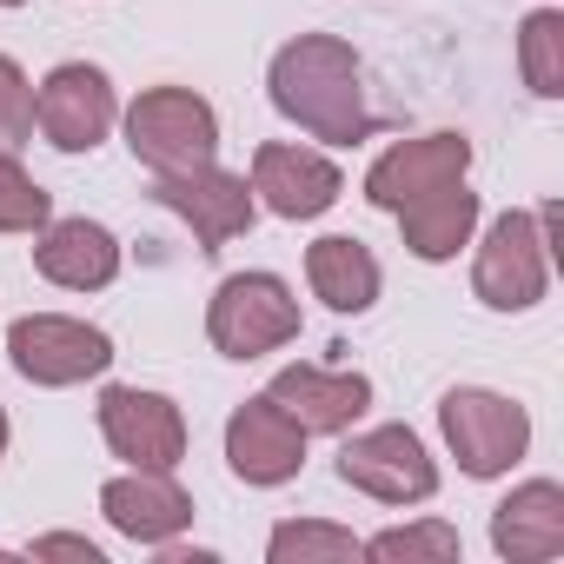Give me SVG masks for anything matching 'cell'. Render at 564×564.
<instances>
[{
  "label": "cell",
  "mask_w": 564,
  "mask_h": 564,
  "mask_svg": "<svg viewBox=\"0 0 564 564\" xmlns=\"http://www.w3.org/2000/svg\"><path fill=\"white\" fill-rule=\"evenodd\" d=\"M438 432H445V452L458 458V471L478 485L505 478L531 452V412L491 386H452L438 399Z\"/></svg>",
  "instance_id": "5"
},
{
  "label": "cell",
  "mask_w": 564,
  "mask_h": 564,
  "mask_svg": "<svg viewBox=\"0 0 564 564\" xmlns=\"http://www.w3.org/2000/svg\"><path fill=\"white\" fill-rule=\"evenodd\" d=\"M392 219H399V232H405V252H412V259L445 265V259H458V252L478 239L485 206H478V193H471L465 180H452V186H432L425 199L399 206Z\"/></svg>",
  "instance_id": "19"
},
{
  "label": "cell",
  "mask_w": 564,
  "mask_h": 564,
  "mask_svg": "<svg viewBox=\"0 0 564 564\" xmlns=\"http://www.w3.org/2000/svg\"><path fill=\"white\" fill-rule=\"evenodd\" d=\"M518 74L538 100H564V14L538 8L518 28Z\"/></svg>",
  "instance_id": "22"
},
{
  "label": "cell",
  "mask_w": 564,
  "mask_h": 564,
  "mask_svg": "<svg viewBox=\"0 0 564 564\" xmlns=\"http://www.w3.org/2000/svg\"><path fill=\"white\" fill-rule=\"evenodd\" d=\"M551 259H557V199L544 206H511L485 226L471 252V293L491 313H531L551 293Z\"/></svg>",
  "instance_id": "2"
},
{
  "label": "cell",
  "mask_w": 564,
  "mask_h": 564,
  "mask_svg": "<svg viewBox=\"0 0 564 564\" xmlns=\"http://www.w3.org/2000/svg\"><path fill=\"white\" fill-rule=\"evenodd\" d=\"M127 153L160 180V173H186V166H206L219 153V113L206 94L193 87H147L127 113Z\"/></svg>",
  "instance_id": "4"
},
{
  "label": "cell",
  "mask_w": 564,
  "mask_h": 564,
  "mask_svg": "<svg viewBox=\"0 0 564 564\" xmlns=\"http://www.w3.org/2000/svg\"><path fill=\"white\" fill-rule=\"evenodd\" d=\"M0 8H28V0H0Z\"/></svg>",
  "instance_id": "27"
},
{
  "label": "cell",
  "mask_w": 564,
  "mask_h": 564,
  "mask_svg": "<svg viewBox=\"0 0 564 564\" xmlns=\"http://www.w3.org/2000/svg\"><path fill=\"white\" fill-rule=\"evenodd\" d=\"M359 538L326 518H279L265 538V564H352Z\"/></svg>",
  "instance_id": "20"
},
{
  "label": "cell",
  "mask_w": 564,
  "mask_h": 564,
  "mask_svg": "<svg viewBox=\"0 0 564 564\" xmlns=\"http://www.w3.org/2000/svg\"><path fill=\"white\" fill-rule=\"evenodd\" d=\"M100 438L133 471H180V458H186V412L166 392L107 386L100 392Z\"/></svg>",
  "instance_id": "11"
},
{
  "label": "cell",
  "mask_w": 564,
  "mask_h": 564,
  "mask_svg": "<svg viewBox=\"0 0 564 564\" xmlns=\"http://www.w3.org/2000/svg\"><path fill=\"white\" fill-rule=\"evenodd\" d=\"M54 219V193L21 166V153H0V232H41Z\"/></svg>",
  "instance_id": "23"
},
{
  "label": "cell",
  "mask_w": 564,
  "mask_h": 564,
  "mask_svg": "<svg viewBox=\"0 0 564 564\" xmlns=\"http://www.w3.org/2000/svg\"><path fill=\"white\" fill-rule=\"evenodd\" d=\"M100 518L127 538V544H147V551H160V544H173L186 524H193V498H186V485L173 478V471H120V478H107L100 485Z\"/></svg>",
  "instance_id": "15"
},
{
  "label": "cell",
  "mask_w": 564,
  "mask_h": 564,
  "mask_svg": "<svg viewBox=\"0 0 564 564\" xmlns=\"http://www.w3.org/2000/svg\"><path fill=\"white\" fill-rule=\"evenodd\" d=\"M246 186H252V199H259L272 219H293V226H300V219H319V213L339 206L346 173H339V160L319 153V147L265 140V147H252V173H246Z\"/></svg>",
  "instance_id": "9"
},
{
  "label": "cell",
  "mask_w": 564,
  "mask_h": 564,
  "mask_svg": "<svg viewBox=\"0 0 564 564\" xmlns=\"http://www.w3.org/2000/svg\"><path fill=\"white\" fill-rule=\"evenodd\" d=\"M339 478L372 505H425L438 491V458L412 425H366V432H346Z\"/></svg>",
  "instance_id": "7"
},
{
  "label": "cell",
  "mask_w": 564,
  "mask_h": 564,
  "mask_svg": "<svg viewBox=\"0 0 564 564\" xmlns=\"http://www.w3.org/2000/svg\"><path fill=\"white\" fill-rule=\"evenodd\" d=\"M491 551L505 564H551L564 557V485L524 478L491 505Z\"/></svg>",
  "instance_id": "17"
},
{
  "label": "cell",
  "mask_w": 564,
  "mask_h": 564,
  "mask_svg": "<svg viewBox=\"0 0 564 564\" xmlns=\"http://www.w3.org/2000/svg\"><path fill=\"white\" fill-rule=\"evenodd\" d=\"M28 557H74V564H107V551H100L94 538H80V531H47V538H34V544H28Z\"/></svg>",
  "instance_id": "25"
},
{
  "label": "cell",
  "mask_w": 564,
  "mask_h": 564,
  "mask_svg": "<svg viewBox=\"0 0 564 564\" xmlns=\"http://www.w3.org/2000/svg\"><path fill=\"white\" fill-rule=\"evenodd\" d=\"M300 326H306L300 293L279 272H226L206 300V339L219 359H239V366L293 346Z\"/></svg>",
  "instance_id": "3"
},
{
  "label": "cell",
  "mask_w": 564,
  "mask_h": 564,
  "mask_svg": "<svg viewBox=\"0 0 564 564\" xmlns=\"http://www.w3.org/2000/svg\"><path fill=\"white\" fill-rule=\"evenodd\" d=\"M306 286H313V300H319L326 313L359 319V313H372L379 293H386V265H379V252H372L366 239L326 232V239L306 246Z\"/></svg>",
  "instance_id": "18"
},
{
  "label": "cell",
  "mask_w": 564,
  "mask_h": 564,
  "mask_svg": "<svg viewBox=\"0 0 564 564\" xmlns=\"http://www.w3.org/2000/svg\"><path fill=\"white\" fill-rule=\"evenodd\" d=\"M34 127L54 153H94L120 127V94H113L107 67H94V61L47 67V80L34 87Z\"/></svg>",
  "instance_id": "8"
},
{
  "label": "cell",
  "mask_w": 564,
  "mask_h": 564,
  "mask_svg": "<svg viewBox=\"0 0 564 564\" xmlns=\"http://www.w3.org/2000/svg\"><path fill=\"white\" fill-rule=\"evenodd\" d=\"M265 399L306 438H346L372 412V379L366 372H333V366H279Z\"/></svg>",
  "instance_id": "13"
},
{
  "label": "cell",
  "mask_w": 564,
  "mask_h": 564,
  "mask_svg": "<svg viewBox=\"0 0 564 564\" xmlns=\"http://www.w3.org/2000/svg\"><path fill=\"white\" fill-rule=\"evenodd\" d=\"M8 366L41 392H67L113 366V339L74 313H21L8 326Z\"/></svg>",
  "instance_id": "6"
},
{
  "label": "cell",
  "mask_w": 564,
  "mask_h": 564,
  "mask_svg": "<svg viewBox=\"0 0 564 564\" xmlns=\"http://www.w3.org/2000/svg\"><path fill=\"white\" fill-rule=\"evenodd\" d=\"M226 471L252 491H272V485H293L306 471V432L279 412L265 392H252L246 405H232L226 419Z\"/></svg>",
  "instance_id": "12"
},
{
  "label": "cell",
  "mask_w": 564,
  "mask_h": 564,
  "mask_svg": "<svg viewBox=\"0 0 564 564\" xmlns=\"http://www.w3.org/2000/svg\"><path fill=\"white\" fill-rule=\"evenodd\" d=\"M120 259H127L120 239L100 219H87V213L47 219L34 232V272L47 279V286H61V293H107L120 279Z\"/></svg>",
  "instance_id": "16"
},
{
  "label": "cell",
  "mask_w": 564,
  "mask_h": 564,
  "mask_svg": "<svg viewBox=\"0 0 564 564\" xmlns=\"http://www.w3.org/2000/svg\"><path fill=\"white\" fill-rule=\"evenodd\" d=\"M153 199L193 226L199 252H226V246L246 239L252 219H259V199H252L246 173H226L219 160L186 166V173H160V180H153Z\"/></svg>",
  "instance_id": "10"
},
{
  "label": "cell",
  "mask_w": 564,
  "mask_h": 564,
  "mask_svg": "<svg viewBox=\"0 0 564 564\" xmlns=\"http://www.w3.org/2000/svg\"><path fill=\"white\" fill-rule=\"evenodd\" d=\"M465 173H471V140L465 133H412V140H392L366 166V206L399 213V206H412L432 186H452Z\"/></svg>",
  "instance_id": "14"
},
{
  "label": "cell",
  "mask_w": 564,
  "mask_h": 564,
  "mask_svg": "<svg viewBox=\"0 0 564 564\" xmlns=\"http://www.w3.org/2000/svg\"><path fill=\"white\" fill-rule=\"evenodd\" d=\"M265 94H272L279 120H293L300 133L326 140V147H359L379 127L366 107V67H359L352 41H339V34H293L265 67Z\"/></svg>",
  "instance_id": "1"
},
{
  "label": "cell",
  "mask_w": 564,
  "mask_h": 564,
  "mask_svg": "<svg viewBox=\"0 0 564 564\" xmlns=\"http://www.w3.org/2000/svg\"><path fill=\"white\" fill-rule=\"evenodd\" d=\"M8 438H14V425H8V412H0V458H8Z\"/></svg>",
  "instance_id": "26"
},
{
  "label": "cell",
  "mask_w": 564,
  "mask_h": 564,
  "mask_svg": "<svg viewBox=\"0 0 564 564\" xmlns=\"http://www.w3.org/2000/svg\"><path fill=\"white\" fill-rule=\"evenodd\" d=\"M458 551H465V538L445 518H419V524H392V531L359 538V557H372V564H452Z\"/></svg>",
  "instance_id": "21"
},
{
  "label": "cell",
  "mask_w": 564,
  "mask_h": 564,
  "mask_svg": "<svg viewBox=\"0 0 564 564\" xmlns=\"http://www.w3.org/2000/svg\"><path fill=\"white\" fill-rule=\"evenodd\" d=\"M34 140V80L14 54H0V153H21Z\"/></svg>",
  "instance_id": "24"
}]
</instances>
